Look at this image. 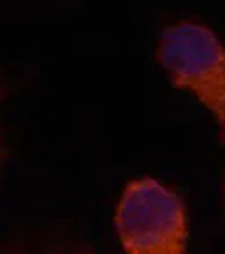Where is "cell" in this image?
<instances>
[{"instance_id":"1","label":"cell","mask_w":225,"mask_h":254,"mask_svg":"<svg viewBox=\"0 0 225 254\" xmlns=\"http://www.w3.org/2000/svg\"><path fill=\"white\" fill-rule=\"evenodd\" d=\"M157 60L176 88L204 104L220 127L225 147V46L211 28L181 21L162 32Z\"/></svg>"},{"instance_id":"2","label":"cell","mask_w":225,"mask_h":254,"mask_svg":"<svg viewBox=\"0 0 225 254\" xmlns=\"http://www.w3.org/2000/svg\"><path fill=\"white\" fill-rule=\"evenodd\" d=\"M122 247L131 254H181L188 246L186 206L155 179L132 180L115 215Z\"/></svg>"},{"instance_id":"3","label":"cell","mask_w":225,"mask_h":254,"mask_svg":"<svg viewBox=\"0 0 225 254\" xmlns=\"http://www.w3.org/2000/svg\"><path fill=\"white\" fill-rule=\"evenodd\" d=\"M0 152H2V148H0Z\"/></svg>"}]
</instances>
